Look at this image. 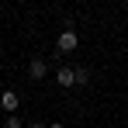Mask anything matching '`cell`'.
<instances>
[{
  "mask_svg": "<svg viewBox=\"0 0 128 128\" xmlns=\"http://www.w3.org/2000/svg\"><path fill=\"white\" fill-rule=\"evenodd\" d=\"M76 45H80V35H76V31H73V28H66L62 35H59V38H56V48H59V52H62V56H69V52H76Z\"/></svg>",
  "mask_w": 128,
  "mask_h": 128,
  "instance_id": "1",
  "label": "cell"
},
{
  "mask_svg": "<svg viewBox=\"0 0 128 128\" xmlns=\"http://www.w3.org/2000/svg\"><path fill=\"white\" fill-rule=\"evenodd\" d=\"M18 104H21V97H18L14 90H4V94H0V111L14 114V111H18Z\"/></svg>",
  "mask_w": 128,
  "mask_h": 128,
  "instance_id": "2",
  "label": "cell"
},
{
  "mask_svg": "<svg viewBox=\"0 0 128 128\" xmlns=\"http://www.w3.org/2000/svg\"><path fill=\"white\" fill-rule=\"evenodd\" d=\"M45 73H48L45 59H42V56H35V59L28 62V76H31V80H45Z\"/></svg>",
  "mask_w": 128,
  "mask_h": 128,
  "instance_id": "3",
  "label": "cell"
},
{
  "mask_svg": "<svg viewBox=\"0 0 128 128\" xmlns=\"http://www.w3.org/2000/svg\"><path fill=\"white\" fill-rule=\"evenodd\" d=\"M56 83L59 86H76V73H73L69 66H59V69H56Z\"/></svg>",
  "mask_w": 128,
  "mask_h": 128,
  "instance_id": "4",
  "label": "cell"
},
{
  "mask_svg": "<svg viewBox=\"0 0 128 128\" xmlns=\"http://www.w3.org/2000/svg\"><path fill=\"white\" fill-rule=\"evenodd\" d=\"M73 73H76V86H86V83H90V69H86V66H76Z\"/></svg>",
  "mask_w": 128,
  "mask_h": 128,
  "instance_id": "5",
  "label": "cell"
},
{
  "mask_svg": "<svg viewBox=\"0 0 128 128\" xmlns=\"http://www.w3.org/2000/svg\"><path fill=\"white\" fill-rule=\"evenodd\" d=\"M4 128H24V121L18 118V114H7V121H4Z\"/></svg>",
  "mask_w": 128,
  "mask_h": 128,
  "instance_id": "6",
  "label": "cell"
},
{
  "mask_svg": "<svg viewBox=\"0 0 128 128\" xmlns=\"http://www.w3.org/2000/svg\"><path fill=\"white\" fill-rule=\"evenodd\" d=\"M24 128H45V125H42V121H31V125H24Z\"/></svg>",
  "mask_w": 128,
  "mask_h": 128,
  "instance_id": "7",
  "label": "cell"
},
{
  "mask_svg": "<svg viewBox=\"0 0 128 128\" xmlns=\"http://www.w3.org/2000/svg\"><path fill=\"white\" fill-rule=\"evenodd\" d=\"M48 128H66V125H59V121H56V125H48Z\"/></svg>",
  "mask_w": 128,
  "mask_h": 128,
  "instance_id": "8",
  "label": "cell"
}]
</instances>
